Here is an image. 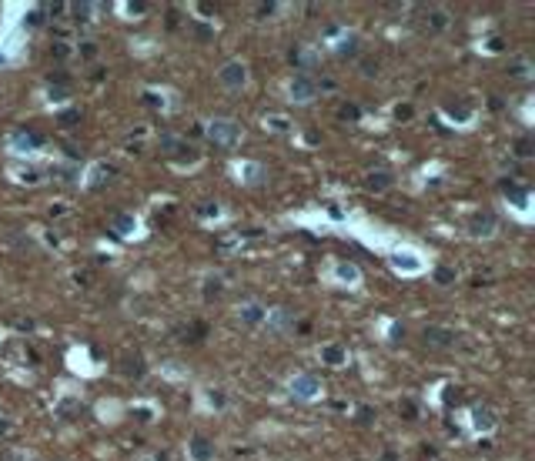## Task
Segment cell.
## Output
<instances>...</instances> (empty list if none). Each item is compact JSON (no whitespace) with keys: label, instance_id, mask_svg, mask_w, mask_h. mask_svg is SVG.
Instances as JSON below:
<instances>
[{"label":"cell","instance_id":"21","mask_svg":"<svg viewBox=\"0 0 535 461\" xmlns=\"http://www.w3.org/2000/svg\"><path fill=\"white\" fill-rule=\"evenodd\" d=\"M432 23L442 30V27H445V13H432Z\"/></svg>","mask_w":535,"mask_h":461},{"label":"cell","instance_id":"7","mask_svg":"<svg viewBox=\"0 0 535 461\" xmlns=\"http://www.w3.org/2000/svg\"><path fill=\"white\" fill-rule=\"evenodd\" d=\"M40 141H44L40 134H27V131H17V134H13V147H17V151H30L33 144H40Z\"/></svg>","mask_w":535,"mask_h":461},{"label":"cell","instance_id":"5","mask_svg":"<svg viewBox=\"0 0 535 461\" xmlns=\"http://www.w3.org/2000/svg\"><path fill=\"white\" fill-rule=\"evenodd\" d=\"M468 230H472L475 237H489L492 230H495V218H492V214H475L472 224H468Z\"/></svg>","mask_w":535,"mask_h":461},{"label":"cell","instance_id":"6","mask_svg":"<svg viewBox=\"0 0 535 461\" xmlns=\"http://www.w3.org/2000/svg\"><path fill=\"white\" fill-rule=\"evenodd\" d=\"M452 331H445V328H425V344H432V348H448L452 344Z\"/></svg>","mask_w":535,"mask_h":461},{"label":"cell","instance_id":"19","mask_svg":"<svg viewBox=\"0 0 535 461\" xmlns=\"http://www.w3.org/2000/svg\"><path fill=\"white\" fill-rule=\"evenodd\" d=\"M361 70H365L368 77H371V74H378V60H365V64H361Z\"/></svg>","mask_w":535,"mask_h":461},{"label":"cell","instance_id":"22","mask_svg":"<svg viewBox=\"0 0 535 461\" xmlns=\"http://www.w3.org/2000/svg\"><path fill=\"white\" fill-rule=\"evenodd\" d=\"M391 338L401 341V338H405V328H398V324H395V328H391Z\"/></svg>","mask_w":535,"mask_h":461},{"label":"cell","instance_id":"14","mask_svg":"<svg viewBox=\"0 0 535 461\" xmlns=\"http://www.w3.org/2000/svg\"><path fill=\"white\" fill-rule=\"evenodd\" d=\"M388 184H391L388 174H371V177H368V187H371V191H385Z\"/></svg>","mask_w":535,"mask_h":461},{"label":"cell","instance_id":"11","mask_svg":"<svg viewBox=\"0 0 535 461\" xmlns=\"http://www.w3.org/2000/svg\"><path fill=\"white\" fill-rule=\"evenodd\" d=\"M114 230H117V234H131V230H134V218H131V214H121V218L114 221Z\"/></svg>","mask_w":535,"mask_h":461},{"label":"cell","instance_id":"12","mask_svg":"<svg viewBox=\"0 0 535 461\" xmlns=\"http://www.w3.org/2000/svg\"><path fill=\"white\" fill-rule=\"evenodd\" d=\"M324 361H331V364H341V361H345V351H341L338 344H328V348H324Z\"/></svg>","mask_w":535,"mask_h":461},{"label":"cell","instance_id":"4","mask_svg":"<svg viewBox=\"0 0 535 461\" xmlns=\"http://www.w3.org/2000/svg\"><path fill=\"white\" fill-rule=\"evenodd\" d=\"M221 84L231 87V90H238L241 84H245V64H228L221 70Z\"/></svg>","mask_w":535,"mask_h":461},{"label":"cell","instance_id":"8","mask_svg":"<svg viewBox=\"0 0 535 461\" xmlns=\"http://www.w3.org/2000/svg\"><path fill=\"white\" fill-rule=\"evenodd\" d=\"M191 455H194V461H208L211 458V445H208V438H194L191 441Z\"/></svg>","mask_w":535,"mask_h":461},{"label":"cell","instance_id":"3","mask_svg":"<svg viewBox=\"0 0 535 461\" xmlns=\"http://www.w3.org/2000/svg\"><path fill=\"white\" fill-rule=\"evenodd\" d=\"M291 391H294L298 398H314L318 391H321V384H318V378H311V374H301V378L291 381Z\"/></svg>","mask_w":535,"mask_h":461},{"label":"cell","instance_id":"10","mask_svg":"<svg viewBox=\"0 0 535 461\" xmlns=\"http://www.w3.org/2000/svg\"><path fill=\"white\" fill-rule=\"evenodd\" d=\"M241 318H245V324H258L265 314H261V307H258V304H248L245 311H241Z\"/></svg>","mask_w":535,"mask_h":461},{"label":"cell","instance_id":"2","mask_svg":"<svg viewBox=\"0 0 535 461\" xmlns=\"http://www.w3.org/2000/svg\"><path fill=\"white\" fill-rule=\"evenodd\" d=\"M208 134H211V141H214V144H221V147H228V144L238 141V127H234L231 121H214Z\"/></svg>","mask_w":535,"mask_h":461},{"label":"cell","instance_id":"20","mask_svg":"<svg viewBox=\"0 0 535 461\" xmlns=\"http://www.w3.org/2000/svg\"><path fill=\"white\" fill-rule=\"evenodd\" d=\"M341 117H345V121H355V117H358V107H351V104H348V107H341Z\"/></svg>","mask_w":535,"mask_h":461},{"label":"cell","instance_id":"16","mask_svg":"<svg viewBox=\"0 0 535 461\" xmlns=\"http://www.w3.org/2000/svg\"><path fill=\"white\" fill-rule=\"evenodd\" d=\"M338 277H345V281H358V267H355V264H341V267H338Z\"/></svg>","mask_w":535,"mask_h":461},{"label":"cell","instance_id":"13","mask_svg":"<svg viewBox=\"0 0 535 461\" xmlns=\"http://www.w3.org/2000/svg\"><path fill=\"white\" fill-rule=\"evenodd\" d=\"M355 50H358V37H355V33H348L345 40L338 44V54L345 57V54H355Z\"/></svg>","mask_w":535,"mask_h":461},{"label":"cell","instance_id":"18","mask_svg":"<svg viewBox=\"0 0 535 461\" xmlns=\"http://www.w3.org/2000/svg\"><path fill=\"white\" fill-rule=\"evenodd\" d=\"M515 154H519V157H529V154H532V141H529V137L519 141V144H515Z\"/></svg>","mask_w":535,"mask_h":461},{"label":"cell","instance_id":"1","mask_svg":"<svg viewBox=\"0 0 535 461\" xmlns=\"http://www.w3.org/2000/svg\"><path fill=\"white\" fill-rule=\"evenodd\" d=\"M318 94V87H314V80L311 77H304V74H298L294 80H291V97L298 100V104H308V100Z\"/></svg>","mask_w":535,"mask_h":461},{"label":"cell","instance_id":"9","mask_svg":"<svg viewBox=\"0 0 535 461\" xmlns=\"http://www.w3.org/2000/svg\"><path fill=\"white\" fill-rule=\"evenodd\" d=\"M492 425H495L492 411H489V408H479V411H475V428H479V431H489Z\"/></svg>","mask_w":535,"mask_h":461},{"label":"cell","instance_id":"17","mask_svg":"<svg viewBox=\"0 0 535 461\" xmlns=\"http://www.w3.org/2000/svg\"><path fill=\"white\" fill-rule=\"evenodd\" d=\"M77 121H80V114H77V110H64V114H60V124H64V127H74Z\"/></svg>","mask_w":535,"mask_h":461},{"label":"cell","instance_id":"15","mask_svg":"<svg viewBox=\"0 0 535 461\" xmlns=\"http://www.w3.org/2000/svg\"><path fill=\"white\" fill-rule=\"evenodd\" d=\"M435 281H438V284H452V281H455V271H452V267H438V271H435Z\"/></svg>","mask_w":535,"mask_h":461}]
</instances>
